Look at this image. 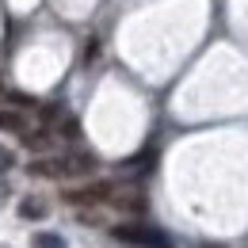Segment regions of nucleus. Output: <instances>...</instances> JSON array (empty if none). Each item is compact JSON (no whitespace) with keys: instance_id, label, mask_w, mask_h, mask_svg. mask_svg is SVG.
Instances as JSON below:
<instances>
[{"instance_id":"obj_6","label":"nucleus","mask_w":248,"mask_h":248,"mask_svg":"<svg viewBox=\"0 0 248 248\" xmlns=\"http://www.w3.org/2000/svg\"><path fill=\"white\" fill-rule=\"evenodd\" d=\"M0 130H23V115L19 111H0Z\"/></svg>"},{"instance_id":"obj_4","label":"nucleus","mask_w":248,"mask_h":248,"mask_svg":"<svg viewBox=\"0 0 248 248\" xmlns=\"http://www.w3.org/2000/svg\"><path fill=\"white\" fill-rule=\"evenodd\" d=\"M31 248H69V245H65L58 233H34V237H31Z\"/></svg>"},{"instance_id":"obj_8","label":"nucleus","mask_w":248,"mask_h":248,"mask_svg":"<svg viewBox=\"0 0 248 248\" xmlns=\"http://www.w3.org/2000/svg\"><path fill=\"white\" fill-rule=\"evenodd\" d=\"M12 164H16V153H12L8 145H0V172H8Z\"/></svg>"},{"instance_id":"obj_5","label":"nucleus","mask_w":248,"mask_h":248,"mask_svg":"<svg viewBox=\"0 0 248 248\" xmlns=\"http://www.w3.org/2000/svg\"><path fill=\"white\" fill-rule=\"evenodd\" d=\"M19 214H23V217H42V214H46V202H42V199H23Z\"/></svg>"},{"instance_id":"obj_7","label":"nucleus","mask_w":248,"mask_h":248,"mask_svg":"<svg viewBox=\"0 0 248 248\" xmlns=\"http://www.w3.org/2000/svg\"><path fill=\"white\" fill-rule=\"evenodd\" d=\"M23 141H27L31 149H46V145H50V134H46V130H34V134H27Z\"/></svg>"},{"instance_id":"obj_2","label":"nucleus","mask_w":248,"mask_h":248,"mask_svg":"<svg viewBox=\"0 0 248 248\" xmlns=\"http://www.w3.org/2000/svg\"><path fill=\"white\" fill-rule=\"evenodd\" d=\"M111 233H115V241H123V245H138V248H172V241H168L160 229H149V225H115Z\"/></svg>"},{"instance_id":"obj_1","label":"nucleus","mask_w":248,"mask_h":248,"mask_svg":"<svg viewBox=\"0 0 248 248\" xmlns=\"http://www.w3.org/2000/svg\"><path fill=\"white\" fill-rule=\"evenodd\" d=\"M80 172H92V156H46L31 164V176H50V180L80 176Z\"/></svg>"},{"instance_id":"obj_3","label":"nucleus","mask_w":248,"mask_h":248,"mask_svg":"<svg viewBox=\"0 0 248 248\" xmlns=\"http://www.w3.org/2000/svg\"><path fill=\"white\" fill-rule=\"evenodd\" d=\"M103 199H111V184H92L65 195V202H73V206H88V202H103Z\"/></svg>"}]
</instances>
